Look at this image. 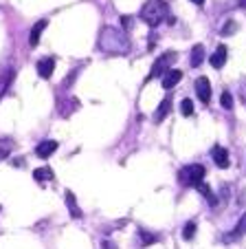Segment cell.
Returning <instances> with one entry per match:
<instances>
[{"label": "cell", "mask_w": 246, "mask_h": 249, "mask_svg": "<svg viewBox=\"0 0 246 249\" xmlns=\"http://www.w3.org/2000/svg\"><path fill=\"white\" fill-rule=\"evenodd\" d=\"M191 2H194V5H198V7L204 5V0H191Z\"/></svg>", "instance_id": "4316f807"}, {"label": "cell", "mask_w": 246, "mask_h": 249, "mask_svg": "<svg viewBox=\"0 0 246 249\" xmlns=\"http://www.w3.org/2000/svg\"><path fill=\"white\" fill-rule=\"evenodd\" d=\"M227 47H224V44H220L218 49H215V53L213 55H211V66H213V69H222L224 66V62H227Z\"/></svg>", "instance_id": "5bb4252c"}, {"label": "cell", "mask_w": 246, "mask_h": 249, "mask_svg": "<svg viewBox=\"0 0 246 249\" xmlns=\"http://www.w3.org/2000/svg\"><path fill=\"white\" fill-rule=\"evenodd\" d=\"M169 16V7L165 0H148L141 9V20L149 27H158Z\"/></svg>", "instance_id": "7a4b0ae2"}, {"label": "cell", "mask_w": 246, "mask_h": 249, "mask_svg": "<svg viewBox=\"0 0 246 249\" xmlns=\"http://www.w3.org/2000/svg\"><path fill=\"white\" fill-rule=\"evenodd\" d=\"M196 230H198V225H196L194 221H189V223L185 225V230H182V238H185V240H191V238L196 236Z\"/></svg>", "instance_id": "7402d4cb"}, {"label": "cell", "mask_w": 246, "mask_h": 249, "mask_svg": "<svg viewBox=\"0 0 246 249\" xmlns=\"http://www.w3.org/2000/svg\"><path fill=\"white\" fill-rule=\"evenodd\" d=\"M242 234H246V214H242V218L237 221L235 230L231 231V236H227V240H235V238H240Z\"/></svg>", "instance_id": "d6986e66"}, {"label": "cell", "mask_w": 246, "mask_h": 249, "mask_svg": "<svg viewBox=\"0 0 246 249\" xmlns=\"http://www.w3.org/2000/svg\"><path fill=\"white\" fill-rule=\"evenodd\" d=\"M196 190H198V192L202 194L204 198H207V203H209V205H213V207L218 205V196H215V192H213V190H211L207 183H204V181H200V183L196 185Z\"/></svg>", "instance_id": "4fadbf2b"}, {"label": "cell", "mask_w": 246, "mask_h": 249, "mask_svg": "<svg viewBox=\"0 0 246 249\" xmlns=\"http://www.w3.org/2000/svg\"><path fill=\"white\" fill-rule=\"evenodd\" d=\"M237 5H240V7H246V0H237Z\"/></svg>", "instance_id": "83f0119b"}, {"label": "cell", "mask_w": 246, "mask_h": 249, "mask_svg": "<svg viewBox=\"0 0 246 249\" xmlns=\"http://www.w3.org/2000/svg\"><path fill=\"white\" fill-rule=\"evenodd\" d=\"M211 155H213V161L218 168H229L231 165V157H229V150L222 146H213V150H211Z\"/></svg>", "instance_id": "52a82bcc"}, {"label": "cell", "mask_w": 246, "mask_h": 249, "mask_svg": "<svg viewBox=\"0 0 246 249\" xmlns=\"http://www.w3.org/2000/svg\"><path fill=\"white\" fill-rule=\"evenodd\" d=\"M176 60H178V53H176V51H165V53H163V55L152 64V71H149V75H148V80H145V82L156 80V77H163L169 69H172V64H174Z\"/></svg>", "instance_id": "3957f363"}, {"label": "cell", "mask_w": 246, "mask_h": 249, "mask_svg": "<svg viewBox=\"0 0 246 249\" xmlns=\"http://www.w3.org/2000/svg\"><path fill=\"white\" fill-rule=\"evenodd\" d=\"M55 150H57V141L47 139V141H42V143L35 148V155L40 157V159H49V157H51Z\"/></svg>", "instance_id": "9c48e42d"}, {"label": "cell", "mask_w": 246, "mask_h": 249, "mask_svg": "<svg viewBox=\"0 0 246 249\" xmlns=\"http://www.w3.org/2000/svg\"><path fill=\"white\" fill-rule=\"evenodd\" d=\"M220 104H222L224 110H231V108H233V95L229 93V90H224L222 97H220Z\"/></svg>", "instance_id": "cb8c5ba5"}, {"label": "cell", "mask_w": 246, "mask_h": 249, "mask_svg": "<svg viewBox=\"0 0 246 249\" xmlns=\"http://www.w3.org/2000/svg\"><path fill=\"white\" fill-rule=\"evenodd\" d=\"M33 179L40 181V183H47V181H53V179H55V174H53L51 168H37L35 172H33Z\"/></svg>", "instance_id": "2e32d148"}, {"label": "cell", "mask_w": 246, "mask_h": 249, "mask_svg": "<svg viewBox=\"0 0 246 249\" xmlns=\"http://www.w3.org/2000/svg\"><path fill=\"white\" fill-rule=\"evenodd\" d=\"M64 198H66V207H68L70 216H73V218H82V210H79V205H77V198H75V194L70 192V190H66Z\"/></svg>", "instance_id": "7c38bea8"}, {"label": "cell", "mask_w": 246, "mask_h": 249, "mask_svg": "<svg viewBox=\"0 0 246 249\" xmlns=\"http://www.w3.org/2000/svg\"><path fill=\"white\" fill-rule=\"evenodd\" d=\"M180 113L185 115V117H191V115H194V102H191V99H182L180 102Z\"/></svg>", "instance_id": "603a6c76"}, {"label": "cell", "mask_w": 246, "mask_h": 249, "mask_svg": "<svg viewBox=\"0 0 246 249\" xmlns=\"http://www.w3.org/2000/svg\"><path fill=\"white\" fill-rule=\"evenodd\" d=\"M180 80H182V71H178V69H169L167 73H165V75L161 77V86H163L165 90H172Z\"/></svg>", "instance_id": "8992f818"}, {"label": "cell", "mask_w": 246, "mask_h": 249, "mask_svg": "<svg viewBox=\"0 0 246 249\" xmlns=\"http://www.w3.org/2000/svg\"><path fill=\"white\" fill-rule=\"evenodd\" d=\"M11 82H14V71L9 69V71H5V73L0 75V97L7 93V89L11 86Z\"/></svg>", "instance_id": "ac0fdd59"}, {"label": "cell", "mask_w": 246, "mask_h": 249, "mask_svg": "<svg viewBox=\"0 0 246 249\" xmlns=\"http://www.w3.org/2000/svg\"><path fill=\"white\" fill-rule=\"evenodd\" d=\"M121 27H123V29H130L132 27V16H121Z\"/></svg>", "instance_id": "d4e9b609"}, {"label": "cell", "mask_w": 246, "mask_h": 249, "mask_svg": "<svg viewBox=\"0 0 246 249\" xmlns=\"http://www.w3.org/2000/svg\"><path fill=\"white\" fill-rule=\"evenodd\" d=\"M101 247H103V249H116V247H115V243H110V240H103Z\"/></svg>", "instance_id": "484cf974"}, {"label": "cell", "mask_w": 246, "mask_h": 249, "mask_svg": "<svg viewBox=\"0 0 246 249\" xmlns=\"http://www.w3.org/2000/svg\"><path fill=\"white\" fill-rule=\"evenodd\" d=\"M49 20H40V22H35V27L31 29V33H29V44L31 47H37L40 44V36H42V31L47 29Z\"/></svg>", "instance_id": "30bf717a"}, {"label": "cell", "mask_w": 246, "mask_h": 249, "mask_svg": "<svg viewBox=\"0 0 246 249\" xmlns=\"http://www.w3.org/2000/svg\"><path fill=\"white\" fill-rule=\"evenodd\" d=\"M169 110H172V97H165L161 104H158V108H156V113H154V122H163V119L169 115Z\"/></svg>", "instance_id": "8fae6325"}, {"label": "cell", "mask_w": 246, "mask_h": 249, "mask_svg": "<svg viewBox=\"0 0 246 249\" xmlns=\"http://www.w3.org/2000/svg\"><path fill=\"white\" fill-rule=\"evenodd\" d=\"M53 71H55V57H42V60L37 62V75L49 80L53 75Z\"/></svg>", "instance_id": "ba28073f"}, {"label": "cell", "mask_w": 246, "mask_h": 249, "mask_svg": "<svg viewBox=\"0 0 246 249\" xmlns=\"http://www.w3.org/2000/svg\"><path fill=\"white\" fill-rule=\"evenodd\" d=\"M235 31H237V22H235V20H227V22H224V27L220 29V36H233Z\"/></svg>", "instance_id": "44dd1931"}, {"label": "cell", "mask_w": 246, "mask_h": 249, "mask_svg": "<svg viewBox=\"0 0 246 249\" xmlns=\"http://www.w3.org/2000/svg\"><path fill=\"white\" fill-rule=\"evenodd\" d=\"M139 238H141V245H143V247H148V245H152V243H158V240H161V236H158V234H149V231L141 230L139 231Z\"/></svg>", "instance_id": "ffe728a7"}, {"label": "cell", "mask_w": 246, "mask_h": 249, "mask_svg": "<svg viewBox=\"0 0 246 249\" xmlns=\"http://www.w3.org/2000/svg\"><path fill=\"white\" fill-rule=\"evenodd\" d=\"M196 93H198V99L202 104L211 102V82L207 77H198L196 80Z\"/></svg>", "instance_id": "5b68a950"}, {"label": "cell", "mask_w": 246, "mask_h": 249, "mask_svg": "<svg viewBox=\"0 0 246 249\" xmlns=\"http://www.w3.org/2000/svg\"><path fill=\"white\" fill-rule=\"evenodd\" d=\"M204 179V168L198 163L194 165H185V168L178 172V181H180V185H187V188H196V185L200 183V181Z\"/></svg>", "instance_id": "277c9868"}, {"label": "cell", "mask_w": 246, "mask_h": 249, "mask_svg": "<svg viewBox=\"0 0 246 249\" xmlns=\"http://www.w3.org/2000/svg\"><path fill=\"white\" fill-rule=\"evenodd\" d=\"M189 62H191V66H194V69H198V66L204 62V47H202V44H196V47L191 49Z\"/></svg>", "instance_id": "9a60e30c"}, {"label": "cell", "mask_w": 246, "mask_h": 249, "mask_svg": "<svg viewBox=\"0 0 246 249\" xmlns=\"http://www.w3.org/2000/svg\"><path fill=\"white\" fill-rule=\"evenodd\" d=\"M14 150V139L11 137H2L0 139V159H7Z\"/></svg>", "instance_id": "e0dca14e"}, {"label": "cell", "mask_w": 246, "mask_h": 249, "mask_svg": "<svg viewBox=\"0 0 246 249\" xmlns=\"http://www.w3.org/2000/svg\"><path fill=\"white\" fill-rule=\"evenodd\" d=\"M99 51L108 53V55H128L132 51V42L128 38V33L123 29L115 27H103L99 33Z\"/></svg>", "instance_id": "6da1fadb"}]
</instances>
